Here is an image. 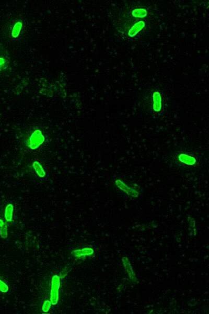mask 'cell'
Masks as SVG:
<instances>
[{"label": "cell", "instance_id": "5", "mask_svg": "<svg viewBox=\"0 0 209 314\" xmlns=\"http://www.w3.org/2000/svg\"><path fill=\"white\" fill-rule=\"evenodd\" d=\"M8 290V287L5 283L0 281V290L3 292H6Z\"/></svg>", "mask_w": 209, "mask_h": 314}, {"label": "cell", "instance_id": "7", "mask_svg": "<svg viewBox=\"0 0 209 314\" xmlns=\"http://www.w3.org/2000/svg\"><path fill=\"white\" fill-rule=\"evenodd\" d=\"M1 234L2 237L6 238L7 237V230H6V227H3V228H2L1 230Z\"/></svg>", "mask_w": 209, "mask_h": 314}, {"label": "cell", "instance_id": "6", "mask_svg": "<svg viewBox=\"0 0 209 314\" xmlns=\"http://www.w3.org/2000/svg\"><path fill=\"white\" fill-rule=\"evenodd\" d=\"M69 268H66L65 270L62 271V272L60 273V277L61 278H63L67 275L68 272H69Z\"/></svg>", "mask_w": 209, "mask_h": 314}, {"label": "cell", "instance_id": "1", "mask_svg": "<svg viewBox=\"0 0 209 314\" xmlns=\"http://www.w3.org/2000/svg\"><path fill=\"white\" fill-rule=\"evenodd\" d=\"M60 286V279L58 276H53L51 284L50 301L53 305H56L59 300V290Z\"/></svg>", "mask_w": 209, "mask_h": 314}, {"label": "cell", "instance_id": "3", "mask_svg": "<svg viewBox=\"0 0 209 314\" xmlns=\"http://www.w3.org/2000/svg\"><path fill=\"white\" fill-rule=\"evenodd\" d=\"M13 206L9 205L7 206L6 211V219H7V221H11L12 219V213H13Z\"/></svg>", "mask_w": 209, "mask_h": 314}, {"label": "cell", "instance_id": "4", "mask_svg": "<svg viewBox=\"0 0 209 314\" xmlns=\"http://www.w3.org/2000/svg\"><path fill=\"white\" fill-rule=\"evenodd\" d=\"M51 306V301H45L44 302V305L42 307V309L44 312H47L49 311Z\"/></svg>", "mask_w": 209, "mask_h": 314}, {"label": "cell", "instance_id": "8", "mask_svg": "<svg viewBox=\"0 0 209 314\" xmlns=\"http://www.w3.org/2000/svg\"><path fill=\"white\" fill-rule=\"evenodd\" d=\"M3 221H0V226H1L2 225H3Z\"/></svg>", "mask_w": 209, "mask_h": 314}, {"label": "cell", "instance_id": "2", "mask_svg": "<svg viewBox=\"0 0 209 314\" xmlns=\"http://www.w3.org/2000/svg\"><path fill=\"white\" fill-rule=\"evenodd\" d=\"M93 252L91 249L85 248L83 249L82 250H75L73 252V254L75 257H80L82 256H86L91 254Z\"/></svg>", "mask_w": 209, "mask_h": 314}]
</instances>
